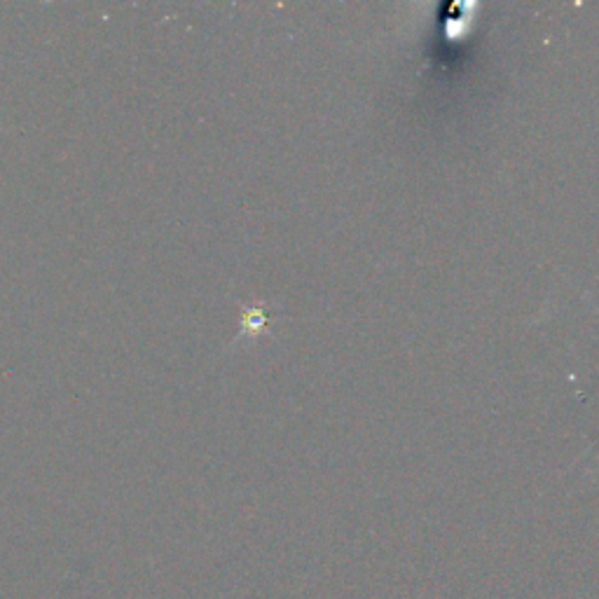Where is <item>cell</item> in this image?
<instances>
[{
	"mask_svg": "<svg viewBox=\"0 0 599 599\" xmlns=\"http://www.w3.org/2000/svg\"><path fill=\"white\" fill-rule=\"evenodd\" d=\"M270 324V314L263 307H246L242 312V335L261 333Z\"/></svg>",
	"mask_w": 599,
	"mask_h": 599,
	"instance_id": "6da1fadb",
	"label": "cell"
}]
</instances>
